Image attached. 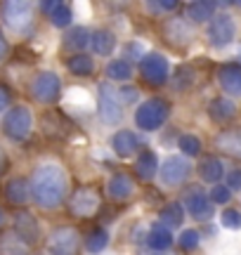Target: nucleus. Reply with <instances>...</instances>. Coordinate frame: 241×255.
Instances as JSON below:
<instances>
[{
	"label": "nucleus",
	"mask_w": 241,
	"mask_h": 255,
	"mask_svg": "<svg viewBox=\"0 0 241 255\" xmlns=\"http://www.w3.org/2000/svg\"><path fill=\"white\" fill-rule=\"evenodd\" d=\"M81 244V234L74 227H57L47 239V253L50 255H76Z\"/></svg>",
	"instance_id": "obj_10"
},
{
	"label": "nucleus",
	"mask_w": 241,
	"mask_h": 255,
	"mask_svg": "<svg viewBox=\"0 0 241 255\" xmlns=\"http://www.w3.org/2000/svg\"><path fill=\"white\" fill-rule=\"evenodd\" d=\"M139 137L132 132V130H119L116 135L112 137V146L114 151L120 156V158H128V156H132L135 151L139 149Z\"/></svg>",
	"instance_id": "obj_15"
},
{
	"label": "nucleus",
	"mask_w": 241,
	"mask_h": 255,
	"mask_svg": "<svg viewBox=\"0 0 241 255\" xmlns=\"http://www.w3.org/2000/svg\"><path fill=\"white\" fill-rule=\"evenodd\" d=\"M156 255H166V253H156Z\"/></svg>",
	"instance_id": "obj_47"
},
{
	"label": "nucleus",
	"mask_w": 241,
	"mask_h": 255,
	"mask_svg": "<svg viewBox=\"0 0 241 255\" xmlns=\"http://www.w3.org/2000/svg\"><path fill=\"white\" fill-rule=\"evenodd\" d=\"M7 170V156H5V151L0 149V175L5 173Z\"/></svg>",
	"instance_id": "obj_45"
},
{
	"label": "nucleus",
	"mask_w": 241,
	"mask_h": 255,
	"mask_svg": "<svg viewBox=\"0 0 241 255\" xmlns=\"http://www.w3.org/2000/svg\"><path fill=\"white\" fill-rule=\"evenodd\" d=\"M192 81H194V76H192V71L187 69V71L177 73V78L173 81V85H175V90H185V88H189V85H192Z\"/></svg>",
	"instance_id": "obj_40"
},
{
	"label": "nucleus",
	"mask_w": 241,
	"mask_h": 255,
	"mask_svg": "<svg viewBox=\"0 0 241 255\" xmlns=\"http://www.w3.org/2000/svg\"><path fill=\"white\" fill-rule=\"evenodd\" d=\"M223 175H225V163L220 158H206L204 163L199 165V177H201V182L218 184L223 180Z\"/></svg>",
	"instance_id": "obj_24"
},
{
	"label": "nucleus",
	"mask_w": 241,
	"mask_h": 255,
	"mask_svg": "<svg viewBox=\"0 0 241 255\" xmlns=\"http://www.w3.org/2000/svg\"><path fill=\"white\" fill-rule=\"evenodd\" d=\"M182 208L189 213V218L199 220V222L211 220L215 213L213 201H211V196H208L201 187H189V189L182 194Z\"/></svg>",
	"instance_id": "obj_5"
},
{
	"label": "nucleus",
	"mask_w": 241,
	"mask_h": 255,
	"mask_svg": "<svg viewBox=\"0 0 241 255\" xmlns=\"http://www.w3.org/2000/svg\"><path fill=\"white\" fill-rule=\"evenodd\" d=\"M90 47H93L95 55H100V57L112 55L114 47H116V36H114L112 31H107V28H100V31H95L93 36H90Z\"/></svg>",
	"instance_id": "obj_22"
},
{
	"label": "nucleus",
	"mask_w": 241,
	"mask_h": 255,
	"mask_svg": "<svg viewBox=\"0 0 241 255\" xmlns=\"http://www.w3.org/2000/svg\"><path fill=\"white\" fill-rule=\"evenodd\" d=\"M119 100H120V104H132V102L137 100V90L132 85H125V88H120Z\"/></svg>",
	"instance_id": "obj_41"
},
{
	"label": "nucleus",
	"mask_w": 241,
	"mask_h": 255,
	"mask_svg": "<svg viewBox=\"0 0 241 255\" xmlns=\"http://www.w3.org/2000/svg\"><path fill=\"white\" fill-rule=\"evenodd\" d=\"M206 38L213 47H225L230 45L234 38H237V21L232 14H215L208 24Z\"/></svg>",
	"instance_id": "obj_8"
},
{
	"label": "nucleus",
	"mask_w": 241,
	"mask_h": 255,
	"mask_svg": "<svg viewBox=\"0 0 241 255\" xmlns=\"http://www.w3.org/2000/svg\"><path fill=\"white\" fill-rule=\"evenodd\" d=\"M215 144H218V149H223L225 154L241 158V130H227L223 135H218Z\"/></svg>",
	"instance_id": "obj_25"
},
{
	"label": "nucleus",
	"mask_w": 241,
	"mask_h": 255,
	"mask_svg": "<svg viewBox=\"0 0 241 255\" xmlns=\"http://www.w3.org/2000/svg\"><path fill=\"white\" fill-rule=\"evenodd\" d=\"M2 220H5V215H2V210H0V225H2Z\"/></svg>",
	"instance_id": "obj_46"
},
{
	"label": "nucleus",
	"mask_w": 241,
	"mask_h": 255,
	"mask_svg": "<svg viewBox=\"0 0 241 255\" xmlns=\"http://www.w3.org/2000/svg\"><path fill=\"white\" fill-rule=\"evenodd\" d=\"M192 175V163L187 156H168L163 163L158 165V180L163 187H177Z\"/></svg>",
	"instance_id": "obj_6"
},
{
	"label": "nucleus",
	"mask_w": 241,
	"mask_h": 255,
	"mask_svg": "<svg viewBox=\"0 0 241 255\" xmlns=\"http://www.w3.org/2000/svg\"><path fill=\"white\" fill-rule=\"evenodd\" d=\"M69 208L74 215L78 218H90L97 213L100 208V196H97V191L90 189V187H81V189H76L71 194V201H69Z\"/></svg>",
	"instance_id": "obj_12"
},
{
	"label": "nucleus",
	"mask_w": 241,
	"mask_h": 255,
	"mask_svg": "<svg viewBox=\"0 0 241 255\" xmlns=\"http://www.w3.org/2000/svg\"><path fill=\"white\" fill-rule=\"evenodd\" d=\"M66 104H69V107H76V109L88 111L90 109V95L85 90H81V88H71L69 97H66Z\"/></svg>",
	"instance_id": "obj_33"
},
{
	"label": "nucleus",
	"mask_w": 241,
	"mask_h": 255,
	"mask_svg": "<svg viewBox=\"0 0 241 255\" xmlns=\"http://www.w3.org/2000/svg\"><path fill=\"white\" fill-rule=\"evenodd\" d=\"M163 36H166V40H170L173 45H185V43L192 40L194 31H192V26L187 24L185 19H170L166 24V28H163Z\"/></svg>",
	"instance_id": "obj_17"
},
{
	"label": "nucleus",
	"mask_w": 241,
	"mask_h": 255,
	"mask_svg": "<svg viewBox=\"0 0 241 255\" xmlns=\"http://www.w3.org/2000/svg\"><path fill=\"white\" fill-rule=\"evenodd\" d=\"M230 199H232V191H230V187H223V184H215L213 191H211V201L213 203H230Z\"/></svg>",
	"instance_id": "obj_38"
},
{
	"label": "nucleus",
	"mask_w": 241,
	"mask_h": 255,
	"mask_svg": "<svg viewBox=\"0 0 241 255\" xmlns=\"http://www.w3.org/2000/svg\"><path fill=\"white\" fill-rule=\"evenodd\" d=\"M177 2L173 0H166V2H156V0H149L147 2V9L151 14H163V12H170V9H175Z\"/></svg>",
	"instance_id": "obj_39"
},
{
	"label": "nucleus",
	"mask_w": 241,
	"mask_h": 255,
	"mask_svg": "<svg viewBox=\"0 0 241 255\" xmlns=\"http://www.w3.org/2000/svg\"><path fill=\"white\" fill-rule=\"evenodd\" d=\"M31 196L40 208H57L66 196L69 189V175L59 163H40L31 177Z\"/></svg>",
	"instance_id": "obj_1"
},
{
	"label": "nucleus",
	"mask_w": 241,
	"mask_h": 255,
	"mask_svg": "<svg viewBox=\"0 0 241 255\" xmlns=\"http://www.w3.org/2000/svg\"><path fill=\"white\" fill-rule=\"evenodd\" d=\"M218 85L225 95L241 97V64H223L218 69Z\"/></svg>",
	"instance_id": "obj_13"
},
{
	"label": "nucleus",
	"mask_w": 241,
	"mask_h": 255,
	"mask_svg": "<svg viewBox=\"0 0 241 255\" xmlns=\"http://www.w3.org/2000/svg\"><path fill=\"white\" fill-rule=\"evenodd\" d=\"M161 225L166 229H173V227H180L182 225V220H185V208H182V203H168L166 208L161 210Z\"/></svg>",
	"instance_id": "obj_27"
},
{
	"label": "nucleus",
	"mask_w": 241,
	"mask_h": 255,
	"mask_svg": "<svg viewBox=\"0 0 241 255\" xmlns=\"http://www.w3.org/2000/svg\"><path fill=\"white\" fill-rule=\"evenodd\" d=\"M31 128H33V116L26 107H12L2 119V132L14 142H24L31 135Z\"/></svg>",
	"instance_id": "obj_4"
},
{
	"label": "nucleus",
	"mask_w": 241,
	"mask_h": 255,
	"mask_svg": "<svg viewBox=\"0 0 241 255\" xmlns=\"http://www.w3.org/2000/svg\"><path fill=\"white\" fill-rule=\"evenodd\" d=\"M239 57H241V55H239Z\"/></svg>",
	"instance_id": "obj_48"
},
{
	"label": "nucleus",
	"mask_w": 241,
	"mask_h": 255,
	"mask_svg": "<svg viewBox=\"0 0 241 255\" xmlns=\"http://www.w3.org/2000/svg\"><path fill=\"white\" fill-rule=\"evenodd\" d=\"M132 76V66L125 59H114V62L107 64V78L112 81H128Z\"/></svg>",
	"instance_id": "obj_32"
},
{
	"label": "nucleus",
	"mask_w": 241,
	"mask_h": 255,
	"mask_svg": "<svg viewBox=\"0 0 241 255\" xmlns=\"http://www.w3.org/2000/svg\"><path fill=\"white\" fill-rule=\"evenodd\" d=\"M177 146L182 149V156H199V151H201V139L196 135H182L177 139Z\"/></svg>",
	"instance_id": "obj_34"
},
{
	"label": "nucleus",
	"mask_w": 241,
	"mask_h": 255,
	"mask_svg": "<svg viewBox=\"0 0 241 255\" xmlns=\"http://www.w3.org/2000/svg\"><path fill=\"white\" fill-rule=\"evenodd\" d=\"M0 255H28V248L17 234H7L0 239Z\"/></svg>",
	"instance_id": "obj_31"
},
{
	"label": "nucleus",
	"mask_w": 241,
	"mask_h": 255,
	"mask_svg": "<svg viewBox=\"0 0 241 255\" xmlns=\"http://www.w3.org/2000/svg\"><path fill=\"white\" fill-rule=\"evenodd\" d=\"M135 173H137L139 180H144V182H149L154 175L158 173V158L154 151H142V154L137 156V161H135Z\"/></svg>",
	"instance_id": "obj_23"
},
{
	"label": "nucleus",
	"mask_w": 241,
	"mask_h": 255,
	"mask_svg": "<svg viewBox=\"0 0 241 255\" xmlns=\"http://www.w3.org/2000/svg\"><path fill=\"white\" fill-rule=\"evenodd\" d=\"M100 119H102L104 126H119L123 121V109H120V100H119V92L114 90L109 83H102L100 85Z\"/></svg>",
	"instance_id": "obj_7"
},
{
	"label": "nucleus",
	"mask_w": 241,
	"mask_h": 255,
	"mask_svg": "<svg viewBox=\"0 0 241 255\" xmlns=\"http://www.w3.org/2000/svg\"><path fill=\"white\" fill-rule=\"evenodd\" d=\"M109 246V232L102 227L93 229L88 239H85V248H88V253H102L104 248Z\"/></svg>",
	"instance_id": "obj_30"
},
{
	"label": "nucleus",
	"mask_w": 241,
	"mask_h": 255,
	"mask_svg": "<svg viewBox=\"0 0 241 255\" xmlns=\"http://www.w3.org/2000/svg\"><path fill=\"white\" fill-rule=\"evenodd\" d=\"M147 246L151 248V251H156V253H166L168 248L173 246V234H170V229H166L163 225L151 227L147 234Z\"/></svg>",
	"instance_id": "obj_21"
},
{
	"label": "nucleus",
	"mask_w": 241,
	"mask_h": 255,
	"mask_svg": "<svg viewBox=\"0 0 241 255\" xmlns=\"http://www.w3.org/2000/svg\"><path fill=\"white\" fill-rule=\"evenodd\" d=\"M144 43H139V40H130L128 45H125V62H130V59H144Z\"/></svg>",
	"instance_id": "obj_37"
},
{
	"label": "nucleus",
	"mask_w": 241,
	"mask_h": 255,
	"mask_svg": "<svg viewBox=\"0 0 241 255\" xmlns=\"http://www.w3.org/2000/svg\"><path fill=\"white\" fill-rule=\"evenodd\" d=\"M170 116V104L161 97H149L147 102H142L135 111V123L139 130H158V128L166 123V119Z\"/></svg>",
	"instance_id": "obj_2"
},
{
	"label": "nucleus",
	"mask_w": 241,
	"mask_h": 255,
	"mask_svg": "<svg viewBox=\"0 0 241 255\" xmlns=\"http://www.w3.org/2000/svg\"><path fill=\"white\" fill-rule=\"evenodd\" d=\"M7 107H9V92L5 90L2 85H0V114L7 109Z\"/></svg>",
	"instance_id": "obj_43"
},
{
	"label": "nucleus",
	"mask_w": 241,
	"mask_h": 255,
	"mask_svg": "<svg viewBox=\"0 0 241 255\" xmlns=\"http://www.w3.org/2000/svg\"><path fill=\"white\" fill-rule=\"evenodd\" d=\"M218 7V2H187V14L194 21H211Z\"/></svg>",
	"instance_id": "obj_28"
},
{
	"label": "nucleus",
	"mask_w": 241,
	"mask_h": 255,
	"mask_svg": "<svg viewBox=\"0 0 241 255\" xmlns=\"http://www.w3.org/2000/svg\"><path fill=\"white\" fill-rule=\"evenodd\" d=\"M208 116L215 121V123H227L237 116V104L232 100H225V97H218V100L211 102L208 107Z\"/></svg>",
	"instance_id": "obj_20"
},
{
	"label": "nucleus",
	"mask_w": 241,
	"mask_h": 255,
	"mask_svg": "<svg viewBox=\"0 0 241 255\" xmlns=\"http://www.w3.org/2000/svg\"><path fill=\"white\" fill-rule=\"evenodd\" d=\"M59 92H62V81L52 71H40L31 81V95L40 104H52L59 97Z\"/></svg>",
	"instance_id": "obj_9"
},
{
	"label": "nucleus",
	"mask_w": 241,
	"mask_h": 255,
	"mask_svg": "<svg viewBox=\"0 0 241 255\" xmlns=\"http://www.w3.org/2000/svg\"><path fill=\"white\" fill-rule=\"evenodd\" d=\"M0 17L5 21V26L14 33H21L31 26L33 21V5L31 2H19V0H9L0 5Z\"/></svg>",
	"instance_id": "obj_3"
},
{
	"label": "nucleus",
	"mask_w": 241,
	"mask_h": 255,
	"mask_svg": "<svg viewBox=\"0 0 241 255\" xmlns=\"http://www.w3.org/2000/svg\"><path fill=\"white\" fill-rule=\"evenodd\" d=\"M227 187H230V191H241V168L227 175Z\"/></svg>",
	"instance_id": "obj_42"
},
{
	"label": "nucleus",
	"mask_w": 241,
	"mask_h": 255,
	"mask_svg": "<svg viewBox=\"0 0 241 255\" xmlns=\"http://www.w3.org/2000/svg\"><path fill=\"white\" fill-rule=\"evenodd\" d=\"M107 191H109V196H112L114 201H123L135 191V182H132V177H130L128 173H116L109 177Z\"/></svg>",
	"instance_id": "obj_16"
},
{
	"label": "nucleus",
	"mask_w": 241,
	"mask_h": 255,
	"mask_svg": "<svg viewBox=\"0 0 241 255\" xmlns=\"http://www.w3.org/2000/svg\"><path fill=\"white\" fill-rule=\"evenodd\" d=\"M66 66H69V71L74 73V76H90V73L95 71V62L90 55H83V52H78V55H74L69 62H66Z\"/></svg>",
	"instance_id": "obj_29"
},
{
	"label": "nucleus",
	"mask_w": 241,
	"mask_h": 255,
	"mask_svg": "<svg viewBox=\"0 0 241 255\" xmlns=\"http://www.w3.org/2000/svg\"><path fill=\"white\" fill-rule=\"evenodd\" d=\"M14 234H17L24 244H36L38 241V222L33 215L28 213H17L14 215Z\"/></svg>",
	"instance_id": "obj_18"
},
{
	"label": "nucleus",
	"mask_w": 241,
	"mask_h": 255,
	"mask_svg": "<svg viewBox=\"0 0 241 255\" xmlns=\"http://www.w3.org/2000/svg\"><path fill=\"white\" fill-rule=\"evenodd\" d=\"M40 9L45 12L47 17H50V21L55 24V26L59 28H66L71 26V19H74V12H71V7L66 5V2H57V0H45V2H40Z\"/></svg>",
	"instance_id": "obj_14"
},
{
	"label": "nucleus",
	"mask_w": 241,
	"mask_h": 255,
	"mask_svg": "<svg viewBox=\"0 0 241 255\" xmlns=\"http://www.w3.org/2000/svg\"><path fill=\"white\" fill-rule=\"evenodd\" d=\"M5 55H7V40H5L2 31H0V62L5 59Z\"/></svg>",
	"instance_id": "obj_44"
},
{
	"label": "nucleus",
	"mask_w": 241,
	"mask_h": 255,
	"mask_svg": "<svg viewBox=\"0 0 241 255\" xmlns=\"http://www.w3.org/2000/svg\"><path fill=\"white\" fill-rule=\"evenodd\" d=\"M177 241H180V248H182V251H194V248H199V244H201V234H199L196 229H182V234L177 237Z\"/></svg>",
	"instance_id": "obj_35"
},
{
	"label": "nucleus",
	"mask_w": 241,
	"mask_h": 255,
	"mask_svg": "<svg viewBox=\"0 0 241 255\" xmlns=\"http://www.w3.org/2000/svg\"><path fill=\"white\" fill-rule=\"evenodd\" d=\"M5 199L12 203V206H24L31 199V184L24 180V177H14L5 184Z\"/></svg>",
	"instance_id": "obj_19"
},
{
	"label": "nucleus",
	"mask_w": 241,
	"mask_h": 255,
	"mask_svg": "<svg viewBox=\"0 0 241 255\" xmlns=\"http://www.w3.org/2000/svg\"><path fill=\"white\" fill-rule=\"evenodd\" d=\"M139 71H142V78L151 85H163L168 78V73H170V64L163 55H158V52H147L144 59L139 62Z\"/></svg>",
	"instance_id": "obj_11"
},
{
	"label": "nucleus",
	"mask_w": 241,
	"mask_h": 255,
	"mask_svg": "<svg viewBox=\"0 0 241 255\" xmlns=\"http://www.w3.org/2000/svg\"><path fill=\"white\" fill-rule=\"evenodd\" d=\"M220 225L225 229H241V210L239 208H227L220 215Z\"/></svg>",
	"instance_id": "obj_36"
},
{
	"label": "nucleus",
	"mask_w": 241,
	"mask_h": 255,
	"mask_svg": "<svg viewBox=\"0 0 241 255\" xmlns=\"http://www.w3.org/2000/svg\"><path fill=\"white\" fill-rule=\"evenodd\" d=\"M90 45V31L83 26H71L64 33V47L66 50H85Z\"/></svg>",
	"instance_id": "obj_26"
}]
</instances>
